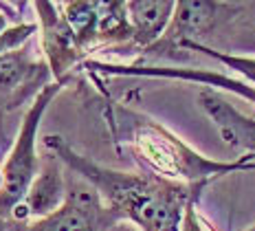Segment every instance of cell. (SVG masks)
<instances>
[{
	"instance_id": "obj_17",
	"label": "cell",
	"mask_w": 255,
	"mask_h": 231,
	"mask_svg": "<svg viewBox=\"0 0 255 231\" xmlns=\"http://www.w3.org/2000/svg\"><path fill=\"white\" fill-rule=\"evenodd\" d=\"M9 26H11V24H7V13L0 11V33H2V31H7Z\"/></svg>"
},
{
	"instance_id": "obj_9",
	"label": "cell",
	"mask_w": 255,
	"mask_h": 231,
	"mask_svg": "<svg viewBox=\"0 0 255 231\" xmlns=\"http://www.w3.org/2000/svg\"><path fill=\"white\" fill-rule=\"evenodd\" d=\"M35 13H38V29H40V51L44 55L46 64L51 68L53 79L66 82L68 73L73 68H82V64L88 60L79 51L77 42L73 40L68 26L64 24L57 2H35Z\"/></svg>"
},
{
	"instance_id": "obj_13",
	"label": "cell",
	"mask_w": 255,
	"mask_h": 231,
	"mask_svg": "<svg viewBox=\"0 0 255 231\" xmlns=\"http://www.w3.org/2000/svg\"><path fill=\"white\" fill-rule=\"evenodd\" d=\"M183 51L191 55V53H200V55H207L211 60L220 62L222 66L231 68L233 73L242 75L244 82H247L251 88H255V55H240V53H229V51H218L209 44H198V42H187L183 46Z\"/></svg>"
},
{
	"instance_id": "obj_10",
	"label": "cell",
	"mask_w": 255,
	"mask_h": 231,
	"mask_svg": "<svg viewBox=\"0 0 255 231\" xmlns=\"http://www.w3.org/2000/svg\"><path fill=\"white\" fill-rule=\"evenodd\" d=\"M198 104L227 146L255 157V117L244 115L229 99H225L218 90L211 88L200 90Z\"/></svg>"
},
{
	"instance_id": "obj_8",
	"label": "cell",
	"mask_w": 255,
	"mask_h": 231,
	"mask_svg": "<svg viewBox=\"0 0 255 231\" xmlns=\"http://www.w3.org/2000/svg\"><path fill=\"white\" fill-rule=\"evenodd\" d=\"M64 170L66 168H64L62 161L53 152L44 150L33 183L29 185L24 198L15 205L7 220H11L13 225H26L57 212L68 196V183L64 176Z\"/></svg>"
},
{
	"instance_id": "obj_15",
	"label": "cell",
	"mask_w": 255,
	"mask_h": 231,
	"mask_svg": "<svg viewBox=\"0 0 255 231\" xmlns=\"http://www.w3.org/2000/svg\"><path fill=\"white\" fill-rule=\"evenodd\" d=\"M240 46H242V49H247V51H253V53H255V31H251V33H249V40L240 42Z\"/></svg>"
},
{
	"instance_id": "obj_3",
	"label": "cell",
	"mask_w": 255,
	"mask_h": 231,
	"mask_svg": "<svg viewBox=\"0 0 255 231\" xmlns=\"http://www.w3.org/2000/svg\"><path fill=\"white\" fill-rule=\"evenodd\" d=\"M66 82H51L49 86L38 93V97L29 104L22 121H20L18 134L11 141L7 150L0 172H2V185H0V220H7L11 216L20 201L24 198L29 185L33 183L35 174L40 170V159L38 157V132L40 123L44 119L46 110H49L51 101L60 95Z\"/></svg>"
},
{
	"instance_id": "obj_2",
	"label": "cell",
	"mask_w": 255,
	"mask_h": 231,
	"mask_svg": "<svg viewBox=\"0 0 255 231\" xmlns=\"http://www.w3.org/2000/svg\"><path fill=\"white\" fill-rule=\"evenodd\" d=\"M108 126L117 143L154 176L189 187H205L236 172H255V157L242 154L236 161H216L176 137L161 121L119 101L108 104Z\"/></svg>"
},
{
	"instance_id": "obj_4",
	"label": "cell",
	"mask_w": 255,
	"mask_h": 231,
	"mask_svg": "<svg viewBox=\"0 0 255 231\" xmlns=\"http://www.w3.org/2000/svg\"><path fill=\"white\" fill-rule=\"evenodd\" d=\"M242 4L236 2H211V0H180L174 9L172 22L163 37L143 51L132 64H156L163 60L172 62H187L189 55L183 51L187 42L203 44L205 35L216 29L220 22L233 18Z\"/></svg>"
},
{
	"instance_id": "obj_14",
	"label": "cell",
	"mask_w": 255,
	"mask_h": 231,
	"mask_svg": "<svg viewBox=\"0 0 255 231\" xmlns=\"http://www.w3.org/2000/svg\"><path fill=\"white\" fill-rule=\"evenodd\" d=\"M200 201H194L187 205V212H185V218H183V225H180V231H218L214 227L209 218L200 212L198 207Z\"/></svg>"
},
{
	"instance_id": "obj_11",
	"label": "cell",
	"mask_w": 255,
	"mask_h": 231,
	"mask_svg": "<svg viewBox=\"0 0 255 231\" xmlns=\"http://www.w3.org/2000/svg\"><path fill=\"white\" fill-rule=\"evenodd\" d=\"M126 7L132 29L130 49L139 57L143 51L156 44L167 31L176 2L172 0H132V2H126Z\"/></svg>"
},
{
	"instance_id": "obj_18",
	"label": "cell",
	"mask_w": 255,
	"mask_h": 231,
	"mask_svg": "<svg viewBox=\"0 0 255 231\" xmlns=\"http://www.w3.org/2000/svg\"><path fill=\"white\" fill-rule=\"evenodd\" d=\"M240 231H255V223L249 225V227H244V229H240Z\"/></svg>"
},
{
	"instance_id": "obj_6",
	"label": "cell",
	"mask_w": 255,
	"mask_h": 231,
	"mask_svg": "<svg viewBox=\"0 0 255 231\" xmlns=\"http://www.w3.org/2000/svg\"><path fill=\"white\" fill-rule=\"evenodd\" d=\"M84 71L95 75H106V77H167V79H183V82H194L211 90H229L238 97L255 104V88L247 82L233 79L229 75H222L216 71H205V68H183V66H165V64H113L102 60H88L82 64Z\"/></svg>"
},
{
	"instance_id": "obj_12",
	"label": "cell",
	"mask_w": 255,
	"mask_h": 231,
	"mask_svg": "<svg viewBox=\"0 0 255 231\" xmlns=\"http://www.w3.org/2000/svg\"><path fill=\"white\" fill-rule=\"evenodd\" d=\"M57 9L84 55L88 57L93 51L102 49L99 42L102 2H57Z\"/></svg>"
},
{
	"instance_id": "obj_16",
	"label": "cell",
	"mask_w": 255,
	"mask_h": 231,
	"mask_svg": "<svg viewBox=\"0 0 255 231\" xmlns=\"http://www.w3.org/2000/svg\"><path fill=\"white\" fill-rule=\"evenodd\" d=\"M110 231H139V229H136L134 225H130V223H117Z\"/></svg>"
},
{
	"instance_id": "obj_5",
	"label": "cell",
	"mask_w": 255,
	"mask_h": 231,
	"mask_svg": "<svg viewBox=\"0 0 255 231\" xmlns=\"http://www.w3.org/2000/svg\"><path fill=\"white\" fill-rule=\"evenodd\" d=\"M117 223L121 220L115 212H110L97 192L82 181V185L68 187L64 205L51 216L26 225H13L9 220L7 231H110Z\"/></svg>"
},
{
	"instance_id": "obj_7",
	"label": "cell",
	"mask_w": 255,
	"mask_h": 231,
	"mask_svg": "<svg viewBox=\"0 0 255 231\" xmlns=\"http://www.w3.org/2000/svg\"><path fill=\"white\" fill-rule=\"evenodd\" d=\"M51 82L55 79L44 55H38L29 44L0 55V110H13L26 99L33 101Z\"/></svg>"
},
{
	"instance_id": "obj_1",
	"label": "cell",
	"mask_w": 255,
	"mask_h": 231,
	"mask_svg": "<svg viewBox=\"0 0 255 231\" xmlns=\"http://www.w3.org/2000/svg\"><path fill=\"white\" fill-rule=\"evenodd\" d=\"M42 146L55 154L66 170L88 183L121 223L134 225L139 231H180L187 205L203 196V187L180 185L150 172L106 168L77 152L60 134L44 137Z\"/></svg>"
}]
</instances>
